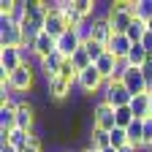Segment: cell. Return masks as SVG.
Wrapping results in <instances>:
<instances>
[{"label":"cell","instance_id":"cell-1","mask_svg":"<svg viewBox=\"0 0 152 152\" xmlns=\"http://www.w3.org/2000/svg\"><path fill=\"white\" fill-rule=\"evenodd\" d=\"M98 101H106L114 109H122V106H130L133 95L128 92V87L122 82H103V90L98 92Z\"/></svg>","mask_w":152,"mask_h":152},{"label":"cell","instance_id":"cell-2","mask_svg":"<svg viewBox=\"0 0 152 152\" xmlns=\"http://www.w3.org/2000/svg\"><path fill=\"white\" fill-rule=\"evenodd\" d=\"M33 84H35V68H33L30 63L19 65V68L8 76V87H11L14 92H25V95H30Z\"/></svg>","mask_w":152,"mask_h":152},{"label":"cell","instance_id":"cell-3","mask_svg":"<svg viewBox=\"0 0 152 152\" xmlns=\"http://www.w3.org/2000/svg\"><path fill=\"white\" fill-rule=\"evenodd\" d=\"M114 106H109L106 101H95L92 103V109H90V114H92V125L95 128H103V130H114L117 128V122H114Z\"/></svg>","mask_w":152,"mask_h":152},{"label":"cell","instance_id":"cell-4","mask_svg":"<svg viewBox=\"0 0 152 152\" xmlns=\"http://www.w3.org/2000/svg\"><path fill=\"white\" fill-rule=\"evenodd\" d=\"M22 44H25L22 27H19V25H14L11 19H6V16H0V49H6V46L19 49Z\"/></svg>","mask_w":152,"mask_h":152},{"label":"cell","instance_id":"cell-5","mask_svg":"<svg viewBox=\"0 0 152 152\" xmlns=\"http://www.w3.org/2000/svg\"><path fill=\"white\" fill-rule=\"evenodd\" d=\"M76 82H65V79H52L46 84V101L49 103H63V101H71V92H73Z\"/></svg>","mask_w":152,"mask_h":152},{"label":"cell","instance_id":"cell-6","mask_svg":"<svg viewBox=\"0 0 152 152\" xmlns=\"http://www.w3.org/2000/svg\"><path fill=\"white\" fill-rule=\"evenodd\" d=\"M35 103H33V95H30V103H25V106H19L16 109V128H22V130H27V133H33L35 130Z\"/></svg>","mask_w":152,"mask_h":152},{"label":"cell","instance_id":"cell-7","mask_svg":"<svg viewBox=\"0 0 152 152\" xmlns=\"http://www.w3.org/2000/svg\"><path fill=\"white\" fill-rule=\"evenodd\" d=\"M79 49H82V41H79V35H76V30H68V33H63L57 38V52H60L65 60H71Z\"/></svg>","mask_w":152,"mask_h":152},{"label":"cell","instance_id":"cell-8","mask_svg":"<svg viewBox=\"0 0 152 152\" xmlns=\"http://www.w3.org/2000/svg\"><path fill=\"white\" fill-rule=\"evenodd\" d=\"M122 84L128 87V92L133 95V98H136V95H144V92H147V79H144V71H141V68H130V71L125 73Z\"/></svg>","mask_w":152,"mask_h":152},{"label":"cell","instance_id":"cell-9","mask_svg":"<svg viewBox=\"0 0 152 152\" xmlns=\"http://www.w3.org/2000/svg\"><path fill=\"white\" fill-rule=\"evenodd\" d=\"M33 52H35L38 60H44V57L54 54V52H57V38H52L49 33H41V35L33 41Z\"/></svg>","mask_w":152,"mask_h":152},{"label":"cell","instance_id":"cell-10","mask_svg":"<svg viewBox=\"0 0 152 152\" xmlns=\"http://www.w3.org/2000/svg\"><path fill=\"white\" fill-rule=\"evenodd\" d=\"M130 41H128V35H122V33H114V38H111V41H109V52L114 54V57H117V60H128V54H130Z\"/></svg>","mask_w":152,"mask_h":152},{"label":"cell","instance_id":"cell-11","mask_svg":"<svg viewBox=\"0 0 152 152\" xmlns=\"http://www.w3.org/2000/svg\"><path fill=\"white\" fill-rule=\"evenodd\" d=\"M19 27H22V35H25V44H33L35 38H38V35L44 33V22H41V19H33V16H27V19H25V22L19 25Z\"/></svg>","mask_w":152,"mask_h":152},{"label":"cell","instance_id":"cell-12","mask_svg":"<svg viewBox=\"0 0 152 152\" xmlns=\"http://www.w3.org/2000/svg\"><path fill=\"white\" fill-rule=\"evenodd\" d=\"M44 33H49L52 38H60L63 33H68L63 14H49V16H46V22H44Z\"/></svg>","mask_w":152,"mask_h":152},{"label":"cell","instance_id":"cell-13","mask_svg":"<svg viewBox=\"0 0 152 152\" xmlns=\"http://www.w3.org/2000/svg\"><path fill=\"white\" fill-rule=\"evenodd\" d=\"M125 130H128V144L141 149L144 147V120H133Z\"/></svg>","mask_w":152,"mask_h":152},{"label":"cell","instance_id":"cell-14","mask_svg":"<svg viewBox=\"0 0 152 152\" xmlns=\"http://www.w3.org/2000/svg\"><path fill=\"white\" fill-rule=\"evenodd\" d=\"M130 111H133V117H136V120H147L149 117V92L136 95V98L130 101Z\"/></svg>","mask_w":152,"mask_h":152},{"label":"cell","instance_id":"cell-15","mask_svg":"<svg viewBox=\"0 0 152 152\" xmlns=\"http://www.w3.org/2000/svg\"><path fill=\"white\" fill-rule=\"evenodd\" d=\"M95 68H98V71H101V76H103V79L109 82L111 76H114V71H117V57H114V54L106 49V54L101 57L98 63H95Z\"/></svg>","mask_w":152,"mask_h":152},{"label":"cell","instance_id":"cell-16","mask_svg":"<svg viewBox=\"0 0 152 152\" xmlns=\"http://www.w3.org/2000/svg\"><path fill=\"white\" fill-rule=\"evenodd\" d=\"M128 41L130 44H141L144 41V35H147V22H141V19H133V25L128 27Z\"/></svg>","mask_w":152,"mask_h":152},{"label":"cell","instance_id":"cell-17","mask_svg":"<svg viewBox=\"0 0 152 152\" xmlns=\"http://www.w3.org/2000/svg\"><path fill=\"white\" fill-rule=\"evenodd\" d=\"M149 60V54H147V49L141 46V44H133L130 46V54H128V63L133 65V68H144V63Z\"/></svg>","mask_w":152,"mask_h":152},{"label":"cell","instance_id":"cell-18","mask_svg":"<svg viewBox=\"0 0 152 152\" xmlns=\"http://www.w3.org/2000/svg\"><path fill=\"white\" fill-rule=\"evenodd\" d=\"M27 141H30V133H27V130H22V128H11V130H8V147L22 149Z\"/></svg>","mask_w":152,"mask_h":152},{"label":"cell","instance_id":"cell-19","mask_svg":"<svg viewBox=\"0 0 152 152\" xmlns=\"http://www.w3.org/2000/svg\"><path fill=\"white\" fill-rule=\"evenodd\" d=\"M0 128L3 130L16 128V109L14 106H0Z\"/></svg>","mask_w":152,"mask_h":152},{"label":"cell","instance_id":"cell-20","mask_svg":"<svg viewBox=\"0 0 152 152\" xmlns=\"http://www.w3.org/2000/svg\"><path fill=\"white\" fill-rule=\"evenodd\" d=\"M92 30H95V16L84 19V22L76 27V35H79V41H82V44H90V41H92Z\"/></svg>","mask_w":152,"mask_h":152},{"label":"cell","instance_id":"cell-21","mask_svg":"<svg viewBox=\"0 0 152 152\" xmlns=\"http://www.w3.org/2000/svg\"><path fill=\"white\" fill-rule=\"evenodd\" d=\"M6 19H11L14 25H22L25 19H27V3H25V0H16V3H14V11H11V16H6Z\"/></svg>","mask_w":152,"mask_h":152},{"label":"cell","instance_id":"cell-22","mask_svg":"<svg viewBox=\"0 0 152 152\" xmlns=\"http://www.w3.org/2000/svg\"><path fill=\"white\" fill-rule=\"evenodd\" d=\"M133 120H136V117H133L130 106H122V109H117V111H114V122H117V128H128Z\"/></svg>","mask_w":152,"mask_h":152},{"label":"cell","instance_id":"cell-23","mask_svg":"<svg viewBox=\"0 0 152 152\" xmlns=\"http://www.w3.org/2000/svg\"><path fill=\"white\" fill-rule=\"evenodd\" d=\"M136 19H141V22L152 19V0H136Z\"/></svg>","mask_w":152,"mask_h":152},{"label":"cell","instance_id":"cell-24","mask_svg":"<svg viewBox=\"0 0 152 152\" xmlns=\"http://www.w3.org/2000/svg\"><path fill=\"white\" fill-rule=\"evenodd\" d=\"M111 147H114V149L128 147V130H125V128H114V130H111Z\"/></svg>","mask_w":152,"mask_h":152},{"label":"cell","instance_id":"cell-25","mask_svg":"<svg viewBox=\"0 0 152 152\" xmlns=\"http://www.w3.org/2000/svg\"><path fill=\"white\" fill-rule=\"evenodd\" d=\"M14 3H16V0H3V3H0V16H11Z\"/></svg>","mask_w":152,"mask_h":152},{"label":"cell","instance_id":"cell-26","mask_svg":"<svg viewBox=\"0 0 152 152\" xmlns=\"http://www.w3.org/2000/svg\"><path fill=\"white\" fill-rule=\"evenodd\" d=\"M141 46H144V49H147V54L152 57V33H147V35H144V41H141Z\"/></svg>","mask_w":152,"mask_h":152},{"label":"cell","instance_id":"cell-27","mask_svg":"<svg viewBox=\"0 0 152 152\" xmlns=\"http://www.w3.org/2000/svg\"><path fill=\"white\" fill-rule=\"evenodd\" d=\"M0 152H19V149H14V147H0Z\"/></svg>","mask_w":152,"mask_h":152},{"label":"cell","instance_id":"cell-28","mask_svg":"<svg viewBox=\"0 0 152 152\" xmlns=\"http://www.w3.org/2000/svg\"><path fill=\"white\" fill-rule=\"evenodd\" d=\"M101 152H120V149H114V147H106V149H101Z\"/></svg>","mask_w":152,"mask_h":152},{"label":"cell","instance_id":"cell-29","mask_svg":"<svg viewBox=\"0 0 152 152\" xmlns=\"http://www.w3.org/2000/svg\"><path fill=\"white\" fill-rule=\"evenodd\" d=\"M79 152H95V149H90V147H82V149H79Z\"/></svg>","mask_w":152,"mask_h":152},{"label":"cell","instance_id":"cell-30","mask_svg":"<svg viewBox=\"0 0 152 152\" xmlns=\"http://www.w3.org/2000/svg\"><path fill=\"white\" fill-rule=\"evenodd\" d=\"M149 117H152V95H149Z\"/></svg>","mask_w":152,"mask_h":152},{"label":"cell","instance_id":"cell-31","mask_svg":"<svg viewBox=\"0 0 152 152\" xmlns=\"http://www.w3.org/2000/svg\"><path fill=\"white\" fill-rule=\"evenodd\" d=\"M149 60H152V57H149Z\"/></svg>","mask_w":152,"mask_h":152}]
</instances>
